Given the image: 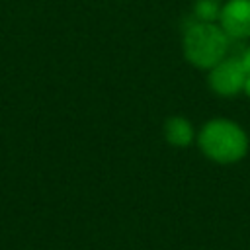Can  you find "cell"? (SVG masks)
<instances>
[{"instance_id":"6da1fadb","label":"cell","mask_w":250,"mask_h":250,"mask_svg":"<svg viewBox=\"0 0 250 250\" xmlns=\"http://www.w3.org/2000/svg\"><path fill=\"white\" fill-rule=\"evenodd\" d=\"M229 49V35L213 21H195L184 35L186 59L199 68H213Z\"/></svg>"},{"instance_id":"7a4b0ae2","label":"cell","mask_w":250,"mask_h":250,"mask_svg":"<svg viewBox=\"0 0 250 250\" xmlns=\"http://www.w3.org/2000/svg\"><path fill=\"white\" fill-rule=\"evenodd\" d=\"M199 146L211 160L230 164L246 154L248 139L236 123L227 119H213L199 133Z\"/></svg>"},{"instance_id":"3957f363","label":"cell","mask_w":250,"mask_h":250,"mask_svg":"<svg viewBox=\"0 0 250 250\" xmlns=\"http://www.w3.org/2000/svg\"><path fill=\"white\" fill-rule=\"evenodd\" d=\"M246 70L242 68L238 59H229V61H221L211 68L209 74V84L215 92L223 94V96H230L236 94L238 90L244 88V80H246Z\"/></svg>"},{"instance_id":"277c9868","label":"cell","mask_w":250,"mask_h":250,"mask_svg":"<svg viewBox=\"0 0 250 250\" xmlns=\"http://www.w3.org/2000/svg\"><path fill=\"white\" fill-rule=\"evenodd\" d=\"M219 20L229 37H250V0H229Z\"/></svg>"},{"instance_id":"5b68a950","label":"cell","mask_w":250,"mask_h":250,"mask_svg":"<svg viewBox=\"0 0 250 250\" xmlns=\"http://www.w3.org/2000/svg\"><path fill=\"white\" fill-rule=\"evenodd\" d=\"M164 135H166L168 143H172L176 146H186V145H189L193 131H191V125L184 117H172L166 121Z\"/></svg>"},{"instance_id":"8992f818","label":"cell","mask_w":250,"mask_h":250,"mask_svg":"<svg viewBox=\"0 0 250 250\" xmlns=\"http://www.w3.org/2000/svg\"><path fill=\"white\" fill-rule=\"evenodd\" d=\"M219 0H195V16L199 21H215L221 16Z\"/></svg>"},{"instance_id":"52a82bcc","label":"cell","mask_w":250,"mask_h":250,"mask_svg":"<svg viewBox=\"0 0 250 250\" xmlns=\"http://www.w3.org/2000/svg\"><path fill=\"white\" fill-rule=\"evenodd\" d=\"M238 61H240L242 68L246 70V74H250V49H246V51L242 53V57H240Z\"/></svg>"},{"instance_id":"ba28073f","label":"cell","mask_w":250,"mask_h":250,"mask_svg":"<svg viewBox=\"0 0 250 250\" xmlns=\"http://www.w3.org/2000/svg\"><path fill=\"white\" fill-rule=\"evenodd\" d=\"M242 90H244V92L250 96V74L246 76V80H244V88H242Z\"/></svg>"}]
</instances>
